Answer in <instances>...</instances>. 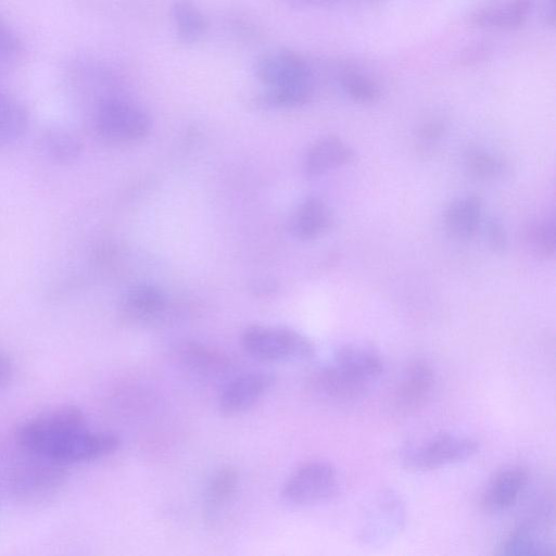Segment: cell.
Returning <instances> with one entry per match:
<instances>
[{
    "label": "cell",
    "instance_id": "cell-32",
    "mask_svg": "<svg viewBox=\"0 0 556 556\" xmlns=\"http://www.w3.org/2000/svg\"><path fill=\"white\" fill-rule=\"evenodd\" d=\"M443 131H444V127L441 123L431 122V123L426 124L420 129L419 136L424 141L433 142V141H437L443 135Z\"/></svg>",
    "mask_w": 556,
    "mask_h": 556
},
{
    "label": "cell",
    "instance_id": "cell-26",
    "mask_svg": "<svg viewBox=\"0 0 556 556\" xmlns=\"http://www.w3.org/2000/svg\"><path fill=\"white\" fill-rule=\"evenodd\" d=\"M525 241L532 254L541 258H551L555 254V222L542 218L528 225Z\"/></svg>",
    "mask_w": 556,
    "mask_h": 556
},
{
    "label": "cell",
    "instance_id": "cell-21",
    "mask_svg": "<svg viewBox=\"0 0 556 556\" xmlns=\"http://www.w3.org/2000/svg\"><path fill=\"white\" fill-rule=\"evenodd\" d=\"M172 15L176 34L182 42L198 41L208 29L207 17L192 0H176Z\"/></svg>",
    "mask_w": 556,
    "mask_h": 556
},
{
    "label": "cell",
    "instance_id": "cell-24",
    "mask_svg": "<svg viewBox=\"0 0 556 556\" xmlns=\"http://www.w3.org/2000/svg\"><path fill=\"white\" fill-rule=\"evenodd\" d=\"M239 483V472L232 466H224L211 478L205 493V509L214 515L232 497Z\"/></svg>",
    "mask_w": 556,
    "mask_h": 556
},
{
    "label": "cell",
    "instance_id": "cell-28",
    "mask_svg": "<svg viewBox=\"0 0 556 556\" xmlns=\"http://www.w3.org/2000/svg\"><path fill=\"white\" fill-rule=\"evenodd\" d=\"M344 92L355 102L363 104L376 103L381 97L379 86L361 73L348 71L340 77Z\"/></svg>",
    "mask_w": 556,
    "mask_h": 556
},
{
    "label": "cell",
    "instance_id": "cell-27",
    "mask_svg": "<svg viewBox=\"0 0 556 556\" xmlns=\"http://www.w3.org/2000/svg\"><path fill=\"white\" fill-rule=\"evenodd\" d=\"M464 163L471 176L481 180L501 176L505 165L497 156L481 148H470L465 152Z\"/></svg>",
    "mask_w": 556,
    "mask_h": 556
},
{
    "label": "cell",
    "instance_id": "cell-14",
    "mask_svg": "<svg viewBox=\"0 0 556 556\" xmlns=\"http://www.w3.org/2000/svg\"><path fill=\"white\" fill-rule=\"evenodd\" d=\"M355 151L341 138L329 135L317 140L305 157V170L319 176L354 162Z\"/></svg>",
    "mask_w": 556,
    "mask_h": 556
},
{
    "label": "cell",
    "instance_id": "cell-17",
    "mask_svg": "<svg viewBox=\"0 0 556 556\" xmlns=\"http://www.w3.org/2000/svg\"><path fill=\"white\" fill-rule=\"evenodd\" d=\"M332 225V213L328 204L318 197H309L302 202L291 222L293 233L303 240L323 236Z\"/></svg>",
    "mask_w": 556,
    "mask_h": 556
},
{
    "label": "cell",
    "instance_id": "cell-33",
    "mask_svg": "<svg viewBox=\"0 0 556 556\" xmlns=\"http://www.w3.org/2000/svg\"><path fill=\"white\" fill-rule=\"evenodd\" d=\"M340 1L342 0H282L283 3L292 8L326 7Z\"/></svg>",
    "mask_w": 556,
    "mask_h": 556
},
{
    "label": "cell",
    "instance_id": "cell-7",
    "mask_svg": "<svg viewBox=\"0 0 556 556\" xmlns=\"http://www.w3.org/2000/svg\"><path fill=\"white\" fill-rule=\"evenodd\" d=\"M405 510L401 498L392 491H383L367 509L359 530L365 544H383L403 527Z\"/></svg>",
    "mask_w": 556,
    "mask_h": 556
},
{
    "label": "cell",
    "instance_id": "cell-23",
    "mask_svg": "<svg viewBox=\"0 0 556 556\" xmlns=\"http://www.w3.org/2000/svg\"><path fill=\"white\" fill-rule=\"evenodd\" d=\"M314 85L300 83L277 87H267L257 98L263 108L290 109L306 104L313 97Z\"/></svg>",
    "mask_w": 556,
    "mask_h": 556
},
{
    "label": "cell",
    "instance_id": "cell-31",
    "mask_svg": "<svg viewBox=\"0 0 556 556\" xmlns=\"http://www.w3.org/2000/svg\"><path fill=\"white\" fill-rule=\"evenodd\" d=\"M490 52V46L485 42L470 45L460 52L459 63L466 66L477 64L485 60Z\"/></svg>",
    "mask_w": 556,
    "mask_h": 556
},
{
    "label": "cell",
    "instance_id": "cell-3",
    "mask_svg": "<svg viewBox=\"0 0 556 556\" xmlns=\"http://www.w3.org/2000/svg\"><path fill=\"white\" fill-rule=\"evenodd\" d=\"M241 343L248 354L262 362H306L315 355L306 336L281 326L251 325L243 330Z\"/></svg>",
    "mask_w": 556,
    "mask_h": 556
},
{
    "label": "cell",
    "instance_id": "cell-30",
    "mask_svg": "<svg viewBox=\"0 0 556 556\" xmlns=\"http://www.w3.org/2000/svg\"><path fill=\"white\" fill-rule=\"evenodd\" d=\"M485 235L488 243L494 252L502 254L506 250L507 236L503 225L498 220H489L485 228Z\"/></svg>",
    "mask_w": 556,
    "mask_h": 556
},
{
    "label": "cell",
    "instance_id": "cell-34",
    "mask_svg": "<svg viewBox=\"0 0 556 556\" xmlns=\"http://www.w3.org/2000/svg\"><path fill=\"white\" fill-rule=\"evenodd\" d=\"M13 375V363L10 357L0 351V387L5 384Z\"/></svg>",
    "mask_w": 556,
    "mask_h": 556
},
{
    "label": "cell",
    "instance_id": "cell-2",
    "mask_svg": "<svg viewBox=\"0 0 556 556\" xmlns=\"http://www.w3.org/2000/svg\"><path fill=\"white\" fill-rule=\"evenodd\" d=\"M66 465L27 453L9 476L11 494L21 503L40 505L58 496L67 481Z\"/></svg>",
    "mask_w": 556,
    "mask_h": 556
},
{
    "label": "cell",
    "instance_id": "cell-13",
    "mask_svg": "<svg viewBox=\"0 0 556 556\" xmlns=\"http://www.w3.org/2000/svg\"><path fill=\"white\" fill-rule=\"evenodd\" d=\"M332 364L369 387L383 371L380 355L372 349L357 344H345L337 349Z\"/></svg>",
    "mask_w": 556,
    "mask_h": 556
},
{
    "label": "cell",
    "instance_id": "cell-4",
    "mask_svg": "<svg viewBox=\"0 0 556 556\" xmlns=\"http://www.w3.org/2000/svg\"><path fill=\"white\" fill-rule=\"evenodd\" d=\"M94 127L99 136L112 142H132L144 138L151 119L137 105L119 98L103 99L97 106Z\"/></svg>",
    "mask_w": 556,
    "mask_h": 556
},
{
    "label": "cell",
    "instance_id": "cell-5",
    "mask_svg": "<svg viewBox=\"0 0 556 556\" xmlns=\"http://www.w3.org/2000/svg\"><path fill=\"white\" fill-rule=\"evenodd\" d=\"M339 489L336 468L324 460H312L299 466L285 481L281 497L285 502L307 506L333 497Z\"/></svg>",
    "mask_w": 556,
    "mask_h": 556
},
{
    "label": "cell",
    "instance_id": "cell-19",
    "mask_svg": "<svg viewBox=\"0 0 556 556\" xmlns=\"http://www.w3.org/2000/svg\"><path fill=\"white\" fill-rule=\"evenodd\" d=\"M312 382L314 388L323 395L343 401L362 397L370 388L350 377L333 364L318 370Z\"/></svg>",
    "mask_w": 556,
    "mask_h": 556
},
{
    "label": "cell",
    "instance_id": "cell-1",
    "mask_svg": "<svg viewBox=\"0 0 556 556\" xmlns=\"http://www.w3.org/2000/svg\"><path fill=\"white\" fill-rule=\"evenodd\" d=\"M16 442L29 454L63 465L96 460L114 453L119 438L88 428L85 414L63 405L24 420L16 430Z\"/></svg>",
    "mask_w": 556,
    "mask_h": 556
},
{
    "label": "cell",
    "instance_id": "cell-16",
    "mask_svg": "<svg viewBox=\"0 0 556 556\" xmlns=\"http://www.w3.org/2000/svg\"><path fill=\"white\" fill-rule=\"evenodd\" d=\"M178 356L189 369L205 377L220 378L233 368L229 355L200 342L184 343L178 350Z\"/></svg>",
    "mask_w": 556,
    "mask_h": 556
},
{
    "label": "cell",
    "instance_id": "cell-15",
    "mask_svg": "<svg viewBox=\"0 0 556 556\" xmlns=\"http://www.w3.org/2000/svg\"><path fill=\"white\" fill-rule=\"evenodd\" d=\"M482 200L467 194L453 200L444 211L443 223L446 231L459 240L473 238L482 218Z\"/></svg>",
    "mask_w": 556,
    "mask_h": 556
},
{
    "label": "cell",
    "instance_id": "cell-18",
    "mask_svg": "<svg viewBox=\"0 0 556 556\" xmlns=\"http://www.w3.org/2000/svg\"><path fill=\"white\" fill-rule=\"evenodd\" d=\"M530 10V0H511L505 7L477 10L470 15V23L480 28L516 29L525 25Z\"/></svg>",
    "mask_w": 556,
    "mask_h": 556
},
{
    "label": "cell",
    "instance_id": "cell-8",
    "mask_svg": "<svg viewBox=\"0 0 556 556\" xmlns=\"http://www.w3.org/2000/svg\"><path fill=\"white\" fill-rule=\"evenodd\" d=\"M255 75L266 87L313 81L306 60L290 49H277L262 54L254 65Z\"/></svg>",
    "mask_w": 556,
    "mask_h": 556
},
{
    "label": "cell",
    "instance_id": "cell-10",
    "mask_svg": "<svg viewBox=\"0 0 556 556\" xmlns=\"http://www.w3.org/2000/svg\"><path fill=\"white\" fill-rule=\"evenodd\" d=\"M435 386L432 367L425 361H414L404 370L394 390V406L409 414L424 407L431 397Z\"/></svg>",
    "mask_w": 556,
    "mask_h": 556
},
{
    "label": "cell",
    "instance_id": "cell-9",
    "mask_svg": "<svg viewBox=\"0 0 556 556\" xmlns=\"http://www.w3.org/2000/svg\"><path fill=\"white\" fill-rule=\"evenodd\" d=\"M276 376L268 371H250L232 378L222 390L218 406L222 413L235 415L252 407L275 384Z\"/></svg>",
    "mask_w": 556,
    "mask_h": 556
},
{
    "label": "cell",
    "instance_id": "cell-22",
    "mask_svg": "<svg viewBox=\"0 0 556 556\" xmlns=\"http://www.w3.org/2000/svg\"><path fill=\"white\" fill-rule=\"evenodd\" d=\"M41 146L51 161L62 165L75 162L83 150V143L75 134L59 128L45 131Z\"/></svg>",
    "mask_w": 556,
    "mask_h": 556
},
{
    "label": "cell",
    "instance_id": "cell-6",
    "mask_svg": "<svg viewBox=\"0 0 556 556\" xmlns=\"http://www.w3.org/2000/svg\"><path fill=\"white\" fill-rule=\"evenodd\" d=\"M479 448V442L472 438L441 433L413 450L404 462L413 470H433L466 462L475 456Z\"/></svg>",
    "mask_w": 556,
    "mask_h": 556
},
{
    "label": "cell",
    "instance_id": "cell-20",
    "mask_svg": "<svg viewBox=\"0 0 556 556\" xmlns=\"http://www.w3.org/2000/svg\"><path fill=\"white\" fill-rule=\"evenodd\" d=\"M29 115L23 103L0 90V149L24 136Z\"/></svg>",
    "mask_w": 556,
    "mask_h": 556
},
{
    "label": "cell",
    "instance_id": "cell-11",
    "mask_svg": "<svg viewBox=\"0 0 556 556\" xmlns=\"http://www.w3.org/2000/svg\"><path fill=\"white\" fill-rule=\"evenodd\" d=\"M528 481V471L521 466H509L497 471L481 493V509L490 515L509 509L526 489Z\"/></svg>",
    "mask_w": 556,
    "mask_h": 556
},
{
    "label": "cell",
    "instance_id": "cell-12",
    "mask_svg": "<svg viewBox=\"0 0 556 556\" xmlns=\"http://www.w3.org/2000/svg\"><path fill=\"white\" fill-rule=\"evenodd\" d=\"M167 298L162 289L150 283L131 287L119 306V315L126 323L142 325L155 321L166 311Z\"/></svg>",
    "mask_w": 556,
    "mask_h": 556
},
{
    "label": "cell",
    "instance_id": "cell-25",
    "mask_svg": "<svg viewBox=\"0 0 556 556\" xmlns=\"http://www.w3.org/2000/svg\"><path fill=\"white\" fill-rule=\"evenodd\" d=\"M532 525H525L513 532L501 546L505 555H546L552 547L541 531Z\"/></svg>",
    "mask_w": 556,
    "mask_h": 556
},
{
    "label": "cell",
    "instance_id": "cell-29",
    "mask_svg": "<svg viewBox=\"0 0 556 556\" xmlns=\"http://www.w3.org/2000/svg\"><path fill=\"white\" fill-rule=\"evenodd\" d=\"M23 42L0 15V61H12L23 52Z\"/></svg>",
    "mask_w": 556,
    "mask_h": 556
}]
</instances>
